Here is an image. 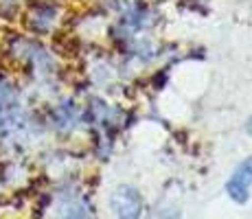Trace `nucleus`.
<instances>
[{"label":"nucleus","mask_w":252,"mask_h":219,"mask_svg":"<svg viewBox=\"0 0 252 219\" xmlns=\"http://www.w3.org/2000/svg\"><path fill=\"white\" fill-rule=\"evenodd\" d=\"M176 217H178V213H173L171 217H169V215H160V217H156V219H176Z\"/></svg>","instance_id":"nucleus-3"},{"label":"nucleus","mask_w":252,"mask_h":219,"mask_svg":"<svg viewBox=\"0 0 252 219\" xmlns=\"http://www.w3.org/2000/svg\"><path fill=\"white\" fill-rule=\"evenodd\" d=\"M250 187H252V158L244 160L239 167L235 169L232 178L226 184V191L235 202L244 204L250 197Z\"/></svg>","instance_id":"nucleus-2"},{"label":"nucleus","mask_w":252,"mask_h":219,"mask_svg":"<svg viewBox=\"0 0 252 219\" xmlns=\"http://www.w3.org/2000/svg\"><path fill=\"white\" fill-rule=\"evenodd\" d=\"M112 208L119 219H138L143 213V199L132 187H119L112 195Z\"/></svg>","instance_id":"nucleus-1"}]
</instances>
